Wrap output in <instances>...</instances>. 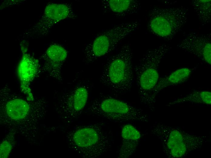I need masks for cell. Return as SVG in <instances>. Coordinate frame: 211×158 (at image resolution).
I'll list each match as a JSON object with an SVG mask.
<instances>
[{"label": "cell", "mask_w": 211, "mask_h": 158, "mask_svg": "<svg viewBox=\"0 0 211 158\" xmlns=\"http://www.w3.org/2000/svg\"><path fill=\"white\" fill-rule=\"evenodd\" d=\"M86 112L114 122H148L147 117L142 109L110 96L102 95L95 98Z\"/></svg>", "instance_id": "8992f818"}, {"label": "cell", "mask_w": 211, "mask_h": 158, "mask_svg": "<svg viewBox=\"0 0 211 158\" xmlns=\"http://www.w3.org/2000/svg\"><path fill=\"white\" fill-rule=\"evenodd\" d=\"M132 55L130 45L125 44L104 66L100 81L115 93L126 94L132 86L135 81Z\"/></svg>", "instance_id": "3957f363"}, {"label": "cell", "mask_w": 211, "mask_h": 158, "mask_svg": "<svg viewBox=\"0 0 211 158\" xmlns=\"http://www.w3.org/2000/svg\"><path fill=\"white\" fill-rule=\"evenodd\" d=\"M89 95V85L84 82L78 83L71 90L63 93L56 108L59 117L66 122L76 119L84 110Z\"/></svg>", "instance_id": "9c48e42d"}, {"label": "cell", "mask_w": 211, "mask_h": 158, "mask_svg": "<svg viewBox=\"0 0 211 158\" xmlns=\"http://www.w3.org/2000/svg\"><path fill=\"white\" fill-rule=\"evenodd\" d=\"M66 137L69 148L84 158L100 156L111 145L109 133L97 123L75 127L67 133Z\"/></svg>", "instance_id": "7a4b0ae2"}, {"label": "cell", "mask_w": 211, "mask_h": 158, "mask_svg": "<svg viewBox=\"0 0 211 158\" xmlns=\"http://www.w3.org/2000/svg\"><path fill=\"white\" fill-rule=\"evenodd\" d=\"M191 72L189 68H182L176 70L166 77L159 79L152 92V98L155 99L157 94L167 86L184 82L189 77Z\"/></svg>", "instance_id": "2e32d148"}, {"label": "cell", "mask_w": 211, "mask_h": 158, "mask_svg": "<svg viewBox=\"0 0 211 158\" xmlns=\"http://www.w3.org/2000/svg\"><path fill=\"white\" fill-rule=\"evenodd\" d=\"M139 25L137 22L123 23L97 35L85 47L83 62L89 64L109 53L121 41L135 31Z\"/></svg>", "instance_id": "52a82bcc"}, {"label": "cell", "mask_w": 211, "mask_h": 158, "mask_svg": "<svg viewBox=\"0 0 211 158\" xmlns=\"http://www.w3.org/2000/svg\"><path fill=\"white\" fill-rule=\"evenodd\" d=\"M103 11L110 12L118 17H123L136 13L140 3L136 0H103Z\"/></svg>", "instance_id": "9a60e30c"}, {"label": "cell", "mask_w": 211, "mask_h": 158, "mask_svg": "<svg viewBox=\"0 0 211 158\" xmlns=\"http://www.w3.org/2000/svg\"><path fill=\"white\" fill-rule=\"evenodd\" d=\"M176 101L180 103L190 101L196 103L211 104V93L209 91H199L192 93L190 95Z\"/></svg>", "instance_id": "ac0fdd59"}, {"label": "cell", "mask_w": 211, "mask_h": 158, "mask_svg": "<svg viewBox=\"0 0 211 158\" xmlns=\"http://www.w3.org/2000/svg\"><path fill=\"white\" fill-rule=\"evenodd\" d=\"M21 48L22 56L17 68L18 76L21 82L20 88L27 100L33 101L35 99L30 85L40 72V64L38 59L28 53L27 47L24 44H21Z\"/></svg>", "instance_id": "8fae6325"}, {"label": "cell", "mask_w": 211, "mask_h": 158, "mask_svg": "<svg viewBox=\"0 0 211 158\" xmlns=\"http://www.w3.org/2000/svg\"><path fill=\"white\" fill-rule=\"evenodd\" d=\"M211 1V0H194L191 2V5L202 25L210 21Z\"/></svg>", "instance_id": "e0dca14e"}, {"label": "cell", "mask_w": 211, "mask_h": 158, "mask_svg": "<svg viewBox=\"0 0 211 158\" xmlns=\"http://www.w3.org/2000/svg\"><path fill=\"white\" fill-rule=\"evenodd\" d=\"M151 132L160 140L163 151L168 158L185 157L208 142L205 136H197L160 123L154 125Z\"/></svg>", "instance_id": "5b68a950"}, {"label": "cell", "mask_w": 211, "mask_h": 158, "mask_svg": "<svg viewBox=\"0 0 211 158\" xmlns=\"http://www.w3.org/2000/svg\"><path fill=\"white\" fill-rule=\"evenodd\" d=\"M171 47L162 44L148 50L134 68L135 81L138 89L140 101L151 110L153 90L159 79V66Z\"/></svg>", "instance_id": "277c9868"}, {"label": "cell", "mask_w": 211, "mask_h": 158, "mask_svg": "<svg viewBox=\"0 0 211 158\" xmlns=\"http://www.w3.org/2000/svg\"><path fill=\"white\" fill-rule=\"evenodd\" d=\"M188 11L183 7H155L150 14L148 28L153 34L171 40L187 22Z\"/></svg>", "instance_id": "ba28073f"}, {"label": "cell", "mask_w": 211, "mask_h": 158, "mask_svg": "<svg viewBox=\"0 0 211 158\" xmlns=\"http://www.w3.org/2000/svg\"><path fill=\"white\" fill-rule=\"evenodd\" d=\"M177 46L183 51L193 54L211 64L210 33L206 35L191 33L187 34Z\"/></svg>", "instance_id": "4fadbf2b"}, {"label": "cell", "mask_w": 211, "mask_h": 158, "mask_svg": "<svg viewBox=\"0 0 211 158\" xmlns=\"http://www.w3.org/2000/svg\"><path fill=\"white\" fill-rule=\"evenodd\" d=\"M68 56L67 50L62 45L56 43L50 44L41 57L40 72L61 81L62 68Z\"/></svg>", "instance_id": "7c38bea8"}, {"label": "cell", "mask_w": 211, "mask_h": 158, "mask_svg": "<svg viewBox=\"0 0 211 158\" xmlns=\"http://www.w3.org/2000/svg\"><path fill=\"white\" fill-rule=\"evenodd\" d=\"M76 15L72 5L66 3H51L46 6L40 18L26 34L27 36L46 35L59 22L75 19Z\"/></svg>", "instance_id": "30bf717a"}, {"label": "cell", "mask_w": 211, "mask_h": 158, "mask_svg": "<svg viewBox=\"0 0 211 158\" xmlns=\"http://www.w3.org/2000/svg\"><path fill=\"white\" fill-rule=\"evenodd\" d=\"M122 143L118 157L127 158L135 150L141 137L140 132L131 124H127L121 129Z\"/></svg>", "instance_id": "5bb4252c"}, {"label": "cell", "mask_w": 211, "mask_h": 158, "mask_svg": "<svg viewBox=\"0 0 211 158\" xmlns=\"http://www.w3.org/2000/svg\"><path fill=\"white\" fill-rule=\"evenodd\" d=\"M15 134L13 132L9 131L2 142L0 145L1 158H8L15 144Z\"/></svg>", "instance_id": "d6986e66"}, {"label": "cell", "mask_w": 211, "mask_h": 158, "mask_svg": "<svg viewBox=\"0 0 211 158\" xmlns=\"http://www.w3.org/2000/svg\"><path fill=\"white\" fill-rule=\"evenodd\" d=\"M0 123L9 129L35 142L39 124L47 112L43 98L29 101L12 92L7 85L0 91Z\"/></svg>", "instance_id": "6da1fadb"}]
</instances>
